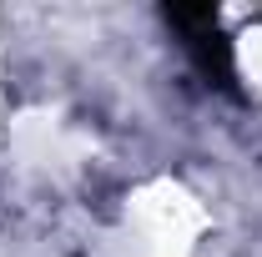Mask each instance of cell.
<instances>
[{"mask_svg": "<svg viewBox=\"0 0 262 257\" xmlns=\"http://www.w3.org/2000/svg\"><path fill=\"white\" fill-rule=\"evenodd\" d=\"M162 20L182 35V51L192 56L196 76L207 86L237 96V51H232V35L222 31L217 5H166Z\"/></svg>", "mask_w": 262, "mask_h": 257, "instance_id": "6da1fadb", "label": "cell"}]
</instances>
